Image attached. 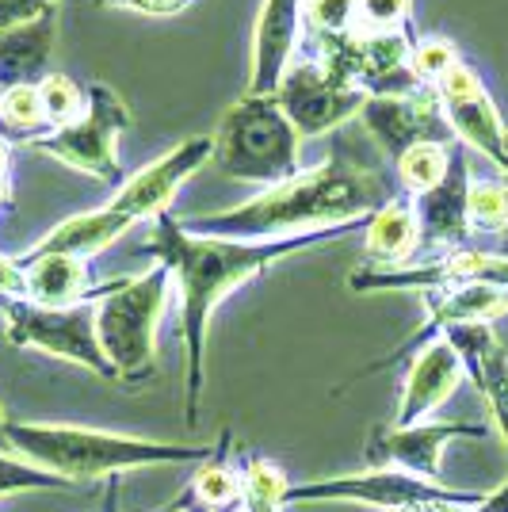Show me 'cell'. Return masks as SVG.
Wrapping results in <instances>:
<instances>
[{"instance_id":"e0dca14e","label":"cell","mask_w":508,"mask_h":512,"mask_svg":"<svg viewBox=\"0 0 508 512\" xmlns=\"http://www.w3.org/2000/svg\"><path fill=\"white\" fill-rule=\"evenodd\" d=\"M470 165H466V146H455L451 169L432 188L417 195V218H421V245L432 256L455 253L470 245V226H466V192H470Z\"/></svg>"},{"instance_id":"836d02e7","label":"cell","mask_w":508,"mask_h":512,"mask_svg":"<svg viewBox=\"0 0 508 512\" xmlns=\"http://www.w3.org/2000/svg\"><path fill=\"white\" fill-rule=\"evenodd\" d=\"M474 512H508V478H505V486H497Z\"/></svg>"},{"instance_id":"3957f363","label":"cell","mask_w":508,"mask_h":512,"mask_svg":"<svg viewBox=\"0 0 508 512\" xmlns=\"http://www.w3.org/2000/svg\"><path fill=\"white\" fill-rule=\"evenodd\" d=\"M8 448L23 455L27 463L58 474L65 482L81 486L107 474H127L142 467H184L203 463L211 448L169 444V440H146L127 432H104V428L81 425H46V421H8Z\"/></svg>"},{"instance_id":"1f68e13d","label":"cell","mask_w":508,"mask_h":512,"mask_svg":"<svg viewBox=\"0 0 508 512\" xmlns=\"http://www.w3.org/2000/svg\"><path fill=\"white\" fill-rule=\"evenodd\" d=\"M50 8H58V0H0V31L39 20Z\"/></svg>"},{"instance_id":"8992f818","label":"cell","mask_w":508,"mask_h":512,"mask_svg":"<svg viewBox=\"0 0 508 512\" xmlns=\"http://www.w3.org/2000/svg\"><path fill=\"white\" fill-rule=\"evenodd\" d=\"M298 146L302 134L283 115L276 96H241L214 127L211 161L230 180L276 188L302 172Z\"/></svg>"},{"instance_id":"ba28073f","label":"cell","mask_w":508,"mask_h":512,"mask_svg":"<svg viewBox=\"0 0 508 512\" xmlns=\"http://www.w3.org/2000/svg\"><path fill=\"white\" fill-rule=\"evenodd\" d=\"M0 321H4L8 344L77 363L107 383H115V371H111L104 348H100V337H96V302L39 306V302L27 299H0Z\"/></svg>"},{"instance_id":"d6a6232c","label":"cell","mask_w":508,"mask_h":512,"mask_svg":"<svg viewBox=\"0 0 508 512\" xmlns=\"http://www.w3.org/2000/svg\"><path fill=\"white\" fill-rule=\"evenodd\" d=\"M23 264L16 256L0 253V299H23Z\"/></svg>"},{"instance_id":"8d00e7d4","label":"cell","mask_w":508,"mask_h":512,"mask_svg":"<svg viewBox=\"0 0 508 512\" xmlns=\"http://www.w3.org/2000/svg\"><path fill=\"white\" fill-rule=\"evenodd\" d=\"M172 512H207V509H203V505H195V501H188V497H184V505H176Z\"/></svg>"},{"instance_id":"f1b7e54d","label":"cell","mask_w":508,"mask_h":512,"mask_svg":"<svg viewBox=\"0 0 508 512\" xmlns=\"http://www.w3.org/2000/svg\"><path fill=\"white\" fill-rule=\"evenodd\" d=\"M0 123L8 130H46L39 85H16L0 92Z\"/></svg>"},{"instance_id":"30bf717a","label":"cell","mask_w":508,"mask_h":512,"mask_svg":"<svg viewBox=\"0 0 508 512\" xmlns=\"http://www.w3.org/2000/svg\"><path fill=\"white\" fill-rule=\"evenodd\" d=\"M276 100L302 138H321L363 115V104L371 96L318 58H295L287 77L279 81Z\"/></svg>"},{"instance_id":"5bb4252c","label":"cell","mask_w":508,"mask_h":512,"mask_svg":"<svg viewBox=\"0 0 508 512\" xmlns=\"http://www.w3.org/2000/svg\"><path fill=\"white\" fill-rule=\"evenodd\" d=\"M360 119L379 142V150L394 161L417 142H455L432 88L405 92V96H371L363 104Z\"/></svg>"},{"instance_id":"2e32d148","label":"cell","mask_w":508,"mask_h":512,"mask_svg":"<svg viewBox=\"0 0 508 512\" xmlns=\"http://www.w3.org/2000/svg\"><path fill=\"white\" fill-rule=\"evenodd\" d=\"M463 379H466V371H463L459 352H455L444 337L428 341L421 352L409 360L405 386H402V402H398V409H394V421H390V425H398V428L424 425V421H428V417L455 394V386L463 383Z\"/></svg>"},{"instance_id":"cb8c5ba5","label":"cell","mask_w":508,"mask_h":512,"mask_svg":"<svg viewBox=\"0 0 508 512\" xmlns=\"http://www.w3.org/2000/svg\"><path fill=\"white\" fill-rule=\"evenodd\" d=\"M291 478L272 459L241 455V512H287Z\"/></svg>"},{"instance_id":"7a4b0ae2","label":"cell","mask_w":508,"mask_h":512,"mask_svg":"<svg viewBox=\"0 0 508 512\" xmlns=\"http://www.w3.org/2000/svg\"><path fill=\"white\" fill-rule=\"evenodd\" d=\"M390 199L379 172L363 169L352 157H333L314 169L283 180L276 188L226 207L214 214L180 218L184 230L203 237H233V241H276V237L314 234L344 222H363Z\"/></svg>"},{"instance_id":"ffe728a7","label":"cell","mask_w":508,"mask_h":512,"mask_svg":"<svg viewBox=\"0 0 508 512\" xmlns=\"http://www.w3.org/2000/svg\"><path fill=\"white\" fill-rule=\"evenodd\" d=\"M421 218L413 195H390L379 211L363 222V253L367 268H402L421 256Z\"/></svg>"},{"instance_id":"9a60e30c","label":"cell","mask_w":508,"mask_h":512,"mask_svg":"<svg viewBox=\"0 0 508 512\" xmlns=\"http://www.w3.org/2000/svg\"><path fill=\"white\" fill-rule=\"evenodd\" d=\"M302 20H306V0H264L260 4L245 96H276L279 81L298 58Z\"/></svg>"},{"instance_id":"5b68a950","label":"cell","mask_w":508,"mask_h":512,"mask_svg":"<svg viewBox=\"0 0 508 512\" xmlns=\"http://www.w3.org/2000/svg\"><path fill=\"white\" fill-rule=\"evenodd\" d=\"M172 276L165 264H153L142 276L111 279L96 299V337L115 383L146 386L157 379V325L165 318Z\"/></svg>"},{"instance_id":"4dcf8cb0","label":"cell","mask_w":508,"mask_h":512,"mask_svg":"<svg viewBox=\"0 0 508 512\" xmlns=\"http://www.w3.org/2000/svg\"><path fill=\"white\" fill-rule=\"evenodd\" d=\"M360 0H306V20L318 35H348Z\"/></svg>"},{"instance_id":"4316f807","label":"cell","mask_w":508,"mask_h":512,"mask_svg":"<svg viewBox=\"0 0 508 512\" xmlns=\"http://www.w3.org/2000/svg\"><path fill=\"white\" fill-rule=\"evenodd\" d=\"M46 490H73V482H65L50 470L27 463L16 451H0V497H16V493H46Z\"/></svg>"},{"instance_id":"44dd1931","label":"cell","mask_w":508,"mask_h":512,"mask_svg":"<svg viewBox=\"0 0 508 512\" xmlns=\"http://www.w3.org/2000/svg\"><path fill=\"white\" fill-rule=\"evenodd\" d=\"M58 43V8L43 12L39 20L0 31V92L16 85H39L54 58Z\"/></svg>"},{"instance_id":"6da1fadb","label":"cell","mask_w":508,"mask_h":512,"mask_svg":"<svg viewBox=\"0 0 508 512\" xmlns=\"http://www.w3.org/2000/svg\"><path fill=\"white\" fill-rule=\"evenodd\" d=\"M367 222V218H363ZM363 222H344L314 234L276 237V241H233V237H203L184 230L172 211H161L149 222L146 253L165 264L172 276V291L180 299V341H184V421L199 425L203 398H207V337L211 318L222 299L245 287L249 279L268 272L283 256L318 249L325 241L363 230Z\"/></svg>"},{"instance_id":"7402d4cb","label":"cell","mask_w":508,"mask_h":512,"mask_svg":"<svg viewBox=\"0 0 508 512\" xmlns=\"http://www.w3.org/2000/svg\"><path fill=\"white\" fill-rule=\"evenodd\" d=\"M188 501L203 505L207 512L241 509V448H233V428H222L211 444V455L195 463Z\"/></svg>"},{"instance_id":"484cf974","label":"cell","mask_w":508,"mask_h":512,"mask_svg":"<svg viewBox=\"0 0 508 512\" xmlns=\"http://www.w3.org/2000/svg\"><path fill=\"white\" fill-rule=\"evenodd\" d=\"M39 100H43L46 130H62L85 115L88 88H81L65 73H46L43 81H39Z\"/></svg>"},{"instance_id":"603a6c76","label":"cell","mask_w":508,"mask_h":512,"mask_svg":"<svg viewBox=\"0 0 508 512\" xmlns=\"http://www.w3.org/2000/svg\"><path fill=\"white\" fill-rule=\"evenodd\" d=\"M466 226L470 237H493L501 241L508 234V176H470L466 192Z\"/></svg>"},{"instance_id":"7c38bea8","label":"cell","mask_w":508,"mask_h":512,"mask_svg":"<svg viewBox=\"0 0 508 512\" xmlns=\"http://www.w3.org/2000/svg\"><path fill=\"white\" fill-rule=\"evenodd\" d=\"M424 314L421 329H413L394 352H386L382 360H375L371 367H363L356 379L363 375H375V371H390L398 363L413 360L428 341L444 337L447 329H459V325H493V321L508 318V287L497 283H463V287H444V291H428L424 295Z\"/></svg>"},{"instance_id":"277c9868","label":"cell","mask_w":508,"mask_h":512,"mask_svg":"<svg viewBox=\"0 0 508 512\" xmlns=\"http://www.w3.org/2000/svg\"><path fill=\"white\" fill-rule=\"evenodd\" d=\"M203 165H211V134L188 138V142L172 146L169 153H161L153 165H146L138 176H130L123 188H115V195L104 207L58 222L27 253H69L92 260V256L104 253L111 241L127 234L130 226H138L142 218L153 222L161 211H169L172 195L180 192Z\"/></svg>"},{"instance_id":"4fadbf2b","label":"cell","mask_w":508,"mask_h":512,"mask_svg":"<svg viewBox=\"0 0 508 512\" xmlns=\"http://www.w3.org/2000/svg\"><path fill=\"white\" fill-rule=\"evenodd\" d=\"M489 425L474 421H424V425H379L367 440L371 467H394L428 482H444V451L459 440H486Z\"/></svg>"},{"instance_id":"8fae6325","label":"cell","mask_w":508,"mask_h":512,"mask_svg":"<svg viewBox=\"0 0 508 512\" xmlns=\"http://www.w3.org/2000/svg\"><path fill=\"white\" fill-rule=\"evenodd\" d=\"M432 92L440 100V111H444L455 142L478 150L489 165H497V169L505 172L508 127L505 119H501V111H497V104H493V96H489L486 81L478 77V69L466 62L451 65L444 77L432 85Z\"/></svg>"},{"instance_id":"d6986e66","label":"cell","mask_w":508,"mask_h":512,"mask_svg":"<svg viewBox=\"0 0 508 512\" xmlns=\"http://www.w3.org/2000/svg\"><path fill=\"white\" fill-rule=\"evenodd\" d=\"M23 299L39 306H77L96 302L107 283H92L88 260L69 253H23Z\"/></svg>"},{"instance_id":"83f0119b","label":"cell","mask_w":508,"mask_h":512,"mask_svg":"<svg viewBox=\"0 0 508 512\" xmlns=\"http://www.w3.org/2000/svg\"><path fill=\"white\" fill-rule=\"evenodd\" d=\"M413 4L409 0H360L356 27L360 35H413Z\"/></svg>"},{"instance_id":"e575fe53","label":"cell","mask_w":508,"mask_h":512,"mask_svg":"<svg viewBox=\"0 0 508 512\" xmlns=\"http://www.w3.org/2000/svg\"><path fill=\"white\" fill-rule=\"evenodd\" d=\"M8 421L12 417H4V409H0V451H12L8 448Z\"/></svg>"},{"instance_id":"f546056e","label":"cell","mask_w":508,"mask_h":512,"mask_svg":"<svg viewBox=\"0 0 508 512\" xmlns=\"http://www.w3.org/2000/svg\"><path fill=\"white\" fill-rule=\"evenodd\" d=\"M459 62H463L459 50H455V43H447V39H417V46H413V73H417V81L424 88H432L451 65Z\"/></svg>"},{"instance_id":"d590c367","label":"cell","mask_w":508,"mask_h":512,"mask_svg":"<svg viewBox=\"0 0 508 512\" xmlns=\"http://www.w3.org/2000/svg\"><path fill=\"white\" fill-rule=\"evenodd\" d=\"M0 184H8V146H0Z\"/></svg>"},{"instance_id":"52a82bcc","label":"cell","mask_w":508,"mask_h":512,"mask_svg":"<svg viewBox=\"0 0 508 512\" xmlns=\"http://www.w3.org/2000/svg\"><path fill=\"white\" fill-rule=\"evenodd\" d=\"M489 493L455 490L394 467H371L356 474L310 478L287 486V509L298 505H363L379 512H436L444 505H482Z\"/></svg>"},{"instance_id":"d4e9b609","label":"cell","mask_w":508,"mask_h":512,"mask_svg":"<svg viewBox=\"0 0 508 512\" xmlns=\"http://www.w3.org/2000/svg\"><path fill=\"white\" fill-rule=\"evenodd\" d=\"M455 146H459V142H417V146H409V150L394 161L402 192L413 195V199L424 192H432L447 176V169H451Z\"/></svg>"},{"instance_id":"74e56055","label":"cell","mask_w":508,"mask_h":512,"mask_svg":"<svg viewBox=\"0 0 508 512\" xmlns=\"http://www.w3.org/2000/svg\"><path fill=\"white\" fill-rule=\"evenodd\" d=\"M505 153H508V142H505ZM505 176H508V165H505ZM493 253H501V256H508V234L501 237V241H497V249H493Z\"/></svg>"},{"instance_id":"9c48e42d","label":"cell","mask_w":508,"mask_h":512,"mask_svg":"<svg viewBox=\"0 0 508 512\" xmlns=\"http://www.w3.org/2000/svg\"><path fill=\"white\" fill-rule=\"evenodd\" d=\"M130 127L127 100L104 81L88 85V107L77 123L62 130H43L23 138V146L35 153H46L69 169L88 172L104 184H119V161H115V138Z\"/></svg>"},{"instance_id":"ac0fdd59","label":"cell","mask_w":508,"mask_h":512,"mask_svg":"<svg viewBox=\"0 0 508 512\" xmlns=\"http://www.w3.org/2000/svg\"><path fill=\"white\" fill-rule=\"evenodd\" d=\"M444 341L459 352L466 379L486 398L493 428L508 451V352L497 341L493 325H459V329H447Z\"/></svg>"}]
</instances>
